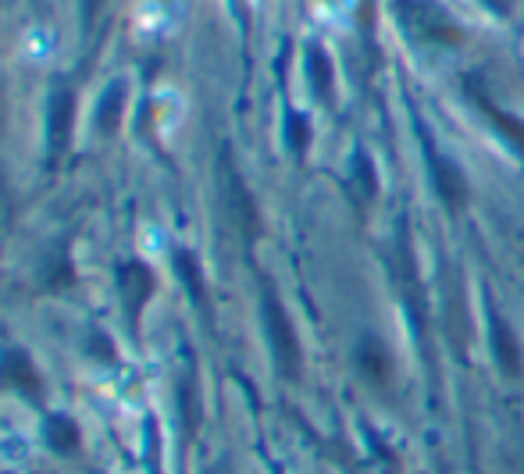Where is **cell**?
I'll use <instances>...</instances> for the list:
<instances>
[{
  "label": "cell",
  "mask_w": 524,
  "mask_h": 474,
  "mask_svg": "<svg viewBox=\"0 0 524 474\" xmlns=\"http://www.w3.org/2000/svg\"><path fill=\"white\" fill-rule=\"evenodd\" d=\"M79 439H82V431L72 418L50 414V421H46V442H50V449H57V453H76V449H79Z\"/></svg>",
  "instance_id": "6"
},
{
  "label": "cell",
  "mask_w": 524,
  "mask_h": 474,
  "mask_svg": "<svg viewBox=\"0 0 524 474\" xmlns=\"http://www.w3.org/2000/svg\"><path fill=\"white\" fill-rule=\"evenodd\" d=\"M307 11L322 29H346L354 15V0H307Z\"/></svg>",
  "instance_id": "5"
},
{
  "label": "cell",
  "mask_w": 524,
  "mask_h": 474,
  "mask_svg": "<svg viewBox=\"0 0 524 474\" xmlns=\"http://www.w3.org/2000/svg\"><path fill=\"white\" fill-rule=\"evenodd\" d=\"M211 474H232V471H229L225 464H218V468H214V471H211Z\"/></svg>",
  "instance_id": "10"
},
{
  "label": "cell",
  "mask_w": 524,
  "mask_h": 474,
  "mask_svg": "<svg viewBox=\"0 0 524 474\" xmlns=\"http://www.w3.org/2000/svg\"><path fill=\"white\" fill-rule=\"evenodd\" d=\"M264 318H268V332H272V343H275V357H279L285 375L293 378L300 371V353H296V339H293V328L285 321L283 307L272 300V297L264 300Z\"/></svg>",
  "instance_id": "1"
},
{
  "label": "cell",
  "mask_w": 524,
  "mask_h": 474,
  "mask_svg": "<svg viewBox=\"0 0 524 474\" xmlns=\"http://www.w3.org/2000/svg\"><path fill=\"white\" fill-rule=\"evenodd\" d=\"M118 289H121V303H125V314L128 318H139L143 303L154 289V278L143 264H125L118 271Z\"/></svg>",
  "instance_id": "2"
},
{
  "label": "cell",
  "mask_w": 524,
  "mask_h": 474,
  "mask_svg": "<svg viewBox=\"0 0 524 474\" xmlns=\"http://www.w3.org/2000/svg\"><path fill=\"white\" fill-rule=\"evenodd\" d=\"M0 375H4V382H11L15 388H22L29 396H40V375H36V368H33V360L26 353H7L0 360Z\"/></svg>",
  "instance_id": "4"
},
{
  "label": "cell",
  "mask_w": 524,
  "mask_h": 474,
  "mask_svg": "<svg viewBox=\"0 0 524 474\" xmlns=\"http://www.w3.org/2000/svg\"><path fill=\"white\" fill-rule=\"evenodd\" d=\"M72 111H76V100L68 89H57L54 100H50V150L61 154L68 136H72Z\"/></svg>",
  "instance_id": "3"
},
{
  "label": "cell",
  "mask_w": 524,
  "mask_h": 474,
  "mask_svg": "<svg viewBox=\"0 0 524 474\" xmlns=\"http://www.w3.org/2000/svg\"><path fill=\"white\" fill-rule=\"evenodd\" d=\"M93 349H97V353H93L97 360H115V346H111V339H93Z\"/></svg>",
  "instance_id": "9"
},
{
  "label": "cell",
  "mask_w": 524,
  "mask_h": 474,
  "mask_svg": "<svg viewBox=\"0 0 524 474\" xmlns=\"http://www.w3.org/2000/svg\"><path fill=\"white\" fill-rule=\"evenodd\" d=\"M121 107H125V83H111V86L104 89V100H100V107H97V126L100 132H111L118 129V118H121Z\"/></svg>",
  "instance_id": "7"
},
{
  "label": "cell",
  "mask_w": 524,
  "mask_h": 474,
  "mask_svg": "<svg viewBox=\"0 0 524 474\" xmlns=\"http://www.w3.org/2000/svg\"><path fill=\"white\" fill-rule=\"evenodd\" d=\"M175 264H179V271H182V278H186V286H190L193 300H203V286H200V271H197V260L190 257V254H175Z\"/></svg>",
  "instance_id": "8"
}]
</instances>
